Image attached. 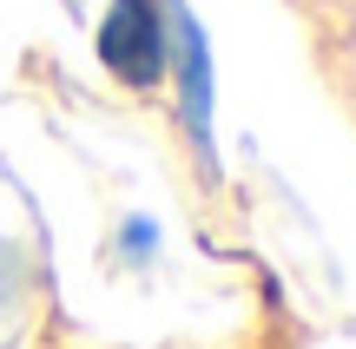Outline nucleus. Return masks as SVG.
I'll use <instances>...</instances> for the list:
<instances>
[{"instance_id": "obj_3", "label": "nucleus", "mask_w": 356, "mask_h": 349, "mask_svg": "<svg viewBox=\"0 0 356 349\" xmlns=\"http://www.w3.org/2000/svg\"><path fill=\"white\" fill-rule=\"evenodd\" d=\"M152 244H159V231H152V224H126V250H139V257H152Z\"/></svg>"}, {"instance_id": "obj_2", "label": "nucleus", "mask_w": 356, "mask_h": 349, "mask_svg": "<svg viewBox=\"0 0 356 349\" xmlns=\"http://www.w3.org/2000/svg\"><path fill=\"white\" fill-rule=\"evenodd\" d=\"M165 26H172V66H178V126H185V139L198 145L204 178H218V139H211V105H218L211 40H204L198 13H191L185 0H165Z\"/></svg>"}, {"instance_id": "obj_1", "label": "nucleus", "mask_w": 356, "mask_h": 349, "mask_svg": "<svg viewBox=\"0 0 356 349\" xmlns=\"http://www.w3.org/2000/svg\"><path fill=\"white\" fill-rule=\"evenodd\" d=\"M99 60L113 79L126 86H159L172 66V26H165V0H113L99 20Z\"/></svg>"}]
</instances>
